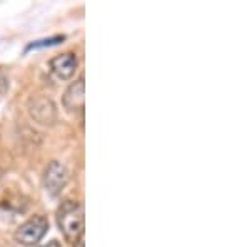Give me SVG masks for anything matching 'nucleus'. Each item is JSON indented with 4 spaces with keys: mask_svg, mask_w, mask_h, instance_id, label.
<instances>
[{
    "mask_svg": "<svg viewBox=\"0 0 251 247\" xmlns=\"http://www.w3.org/2000/svg\"><path fill=\"white\" fill-rule=\"evenodd\" d=\"M72 247H86V246H84L82 239H80V241H77V242H75V244H72Z\"/></svg>",
    "mask_w": 251,
    "mask_h": 247,
    "instance_id": "nucleus-10",
    "label": "nucleus"
},
{
    "mask_svg": "<svg viewBox=\"0 0 251 247\" xmlns=\"http://www.w3.org/2000/svg\"><path fill=\"white\" fill-rule=\"evenodd\" d=\"M69 182V171L67 167L59 160H50L44 169L42 174V184L46 192L50 197L60 196V192Z\"/></svg>",
    "mask_w": 251,
    "mask_h": 247,
    "instance_id": "nucleus-3",
    "label": "nucleus"
},
{
    "mask_svg": "<svg viewBox=\"0 0 251 247\" xmlns=\"http://www.w3.org/2000/svg\"><path fill=\"white\" fill-rule=\"evenodd\" d=\"M66 40V35H52V37L47 39H40V40H34L27 45L25 50H32V48H42V47H52L57 45V44H62Z\"/></svg>",
    "mask_w": 251,
    "mask_h": 247,
    "instance_id": "nucleus-7",
    "label": "nucleus"
},
{
    "mask_svg": "<svg viewBox=\"0 0 251 247\" xmlns=\"http://www.w3.org/2000/svg\"><path fill=\"white\" fill-rule=\"evenodd\" d=\"M37 247H60V242L55 241V239H52V241H49L47 244H42V246H37Z\"/></svg>",
    "mask_w": 251,
    "mask_h": 247,
    "instance_id": "nucleus-9",
    "label": "nucleus"
},
{
    "mask_svg": "<svg viewBox=\"0 0 251 247\" xmlns=\"http://www.w3.org/2000/svg\"><path fill=\"white\" fill-rule=\"evenodd\" d=\"M10 89V80H9V75L3 68H0V95H5Z\"/></svg>",
    "mask_w": 251,
    "mask_h": 247,
    "instance_id": "nucleus-8",
    "label": "nucleus"
},
{
    "mask_svg": "<svg viewBox=\"0 0 251 247\" xmlns=\"http://www.w3.org/2000/svg\"><path fill=\"white\" fill-rule=\"evenodd\" d=\"M77 57L74 52H64L55 57L50 59L49 62V68H50L52 75H55L59 80H67L74 77L75 70H77Z\"/></svg>",
    "mask_w": 251,
    "mask_h": 247,
    "instance_id": "nucleus-6",
    "label": "nucleus"
},
{
    "mask_svg": "<svg viewBox=\"0 0 251 247\" xmlns=\"http://www.w3.org/2000/svg\"><path fill=\"white\" fill-rule=\"evenodd\" d=\"M59 230L67 242L75 244L84 234V207L79 201L67 199L60 202L55 212Z\"/></svg>",
    "mask_w": 251,
    "mask_h": 247,
    "instance_id": "nucleus-1",
    "label": "nucleus"
},
{
    "mask_svg": "<svg viewBox=\"0 0 251 247\" xmlns=\"http://www.w3.org/2000/svg\"><path fill=\"white\" fill-rule=\"evenodd\" d=\"M49 230V219L42 214H35V216L29 217L27 221H24L22 224L15 229L14 239L15 242L22 246H35L44 239V236Z\"/></svg>",
    "mask_w": 251,
    "mask_h": 247,
    "instance_id": "nucleus-2",
    "label": "nucleus"
},
{
    "mask_svg": "<svg viewBox=\"0 0 251 247\" xmlns=\"http://www.w3.org/2000/svg\"><path fill=\"white\" fill-rule=\"evenodd\" d=\"M29 114L32 119L40 125H54L57 122V107L54 100L47 95H34L30 97L29 104Z\"/></svg>",
    "mask_w": 251,
    "mask_h": 247,
    "instance_id": "nucleus-4",
    "label": "nucleus"
},
{
    "mask_svg": "<svg viewBox=\"0 0 251 247\" xmlns=\"http://www.w3.org/2000/svg\"><path fill=\"white\" fill-rule=\"evenodd\" d=\"M62 105L71 114H82L86 107V84H84V75L75 79L71 84L62 95Z\"/></svg>",
    "mask_w": 251,
    "mask_h": 247,
    "instance_id": "nucleus-5",
    "label": "nucleus"
}]
</instances>
